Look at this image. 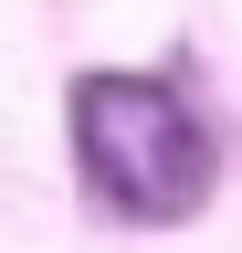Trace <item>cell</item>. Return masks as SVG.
<instances>
[{"label": "cell", "mask_w": 242, "mask_h": 253, "mask_svg": "<svg viewBox=\"0 0 242 253\" xmlns=\"http://www.w3.org/2000/svg\"><path fill=\"white\" fill-rule=\"evenodd\" d=\"M74 148L105 211L127 221H190L210 201V126L147 74H95L74 84Z\"/></svg>", "instance_id": "1"}]
</instances>
